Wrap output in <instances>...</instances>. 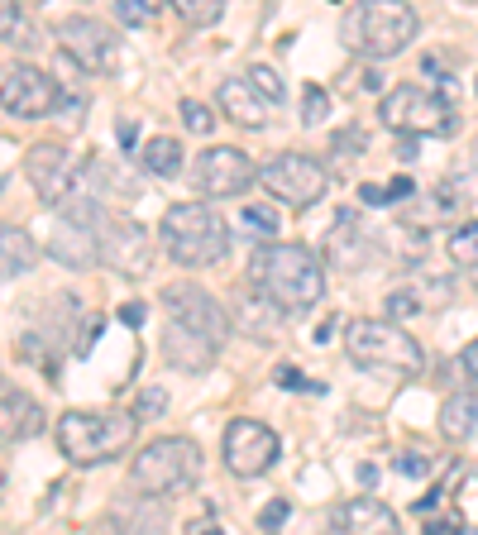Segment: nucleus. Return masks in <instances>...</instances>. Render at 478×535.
Instances as JSON below:
<instances>
[{"label": "nucleus", "mask_w": 478, "mask_h": 535, "mask_svg": "<svg viewBox=\"0 0 478 535\" xmlns=\"http://www.w3.org/2000/svg\"><path fill=\"white\" fill-rule=\"evenodd\" d=\"M249 282L259 287V297H268L283 316L311 311L326 297V263L316 258V249L306 244H278L268 239L263 249L249 258Z\"/></svg>", "instance_id": "obj_1"}, {"label": "nucleus", "mask_w": 478, "mask_h": 535, "mask_svg": "<svg viewBox=\"0 0 478 535\" xmlns=\"http://www.w3.org/2000/svg\"><path fill=\"white\" fill-rule=\"evenodd\" d=\"M163 254L182 268H216L230 254V225L211 201H177L158 220Z\"/></svg>", "instance_id": "obj_2"}, {"label": "nucleus", "mask_w": 478, "mask_h": 535, "mask_svg": "<svg viewBox=\"0 0 478 535\" xmlns=\"http://www.w3.org/2000/svg\"><path fill=\"white\" fill-rule=\"evenodd\" d=\"M345 349H349V364L354 368L378 373V378H392V383H412V378H421V368H426L421 344L397 321H373V316L349 321Z\"/></svg>", "instance_id": "obj_3"}, {"label": "nucleus", "mask_w": 478, "mask_h": 535, "mask_svg": "<svg viewBox=\"0 0 478 535\" xmlns=\"http://www.w3.org/2000/svg\"><path fill=\"white\" fill-rule=\"evenodd\" d=\"M416 20L412 5H397V0H364V5H345V20H340V34L345 43L359 53V58H397L407 43L416 39Z\"/></svg>", "instance_id": "obj_4"}, {"label": "nucleus", "mask_w": 478, "mask_h": 535, "mask_svg": "<svg viewBox=\"0 0 478 535\" xmlns=\"http://www.w3.org/2000/svg\"><path fill=\"white\" fill-rule=\"evenodd\" d=\"M134 445V416L120 411H63L58 416V450L77 469H96Z\"/></svg>", "instance_id": "obj_5"}, {"label": "nucleus", "mask_w": 478, "mask_h": 535, "mask_svg": "<svg viewBox=\"0 0 478 535\" xmlns=\"http://www.w3.org/2000/svg\"><path fill=\"white\" fill-rule=\"evenodd\" d=\"M201 445L192 435H158L130 464V488L139 497H177L201 478Z\"/></svg>", "instance_id": "obj_6"}, {"label": "nucleus", "mask_w": 478, "mask_h": 535, "mask_svg": "<svg viewBox=\"0 0 478 535\" xmlns=\"http://www.w3.org/2000/svg\"><path fill=\"white\" fill-rule=\"evenodd\" d=\"M378 120L392 125L397 134H407V139H421V134H445L450 139L459 129L455 106L440 101L435 91H421V86H392V91H383Z\"/></svg>", "instance_id": "obj_7"}, {"label": "nucleus", "mask_w": 478, "mask_h": 535, "mask_svg": "<svg viewBox=\"0 0 478 535\" xmlns=\"http://www.w3.org/2000/svg\"><path fill=\"white\" fill-rule=\"evenodd\" d=\"M259 182L283 206L306 211V206H316L330 192V168L321 158H311V153H278V158H268L259 168Z\"/></svg>", "instance_id": "obj_8"}, {"label": "nucleus", "mask_w": 478, "mask_h": 535, "mask_svg": "<svg viewBox=\"0 0 478 535\" xmlns=\"http://www.w3.org/2000/svg\"><path fill=\"white\" fill-rule=\"evenodd\" d=\"M158 301H163V311H168V325L225 349V340H230V316H225V306H220L206 287H196V282H168Z\"/></svg>", "instance_id": "obj_9"}, {"label": "nucleus", "mask_w": 478, "mask_h": 535, "mask_svg": "<svg viewBox=\"0 0 478 535\" xmlns=\"http://www.w3.org/2000/svg\"><path fill=\"white\" fill-rule=\"evenodd\" d=\"M96 244H101V263L120 278H149L153 268V239L134 215H115L106 211L96 220Z\"/></svg>", "instance_id": "obj_10"}, {"label": "nucleus", "mask_w": 478, "mask_h": 535, "mask_svg": "<svg viewBox=\"0 0 478 535\" xmlns=\"http://www.w3.org/2000/svg\"><path fill=\"white\" fill-rule=\"evenodd\" d=\"M63 106V86L34 63H0V110L15 120H44Z\"/></svg>", "instance_id": "obj_11"}, {"label": "nucleus", "mask_w": 478, "mask_h": 535, "mask_svg": "<svg viewBox=\"0 0 478 535\" xmlns=\"http://www.w3.org/2000/svg\"><path fill=\"white\" fill-rule=\"evenodd\" d=\"M278 454H283V440L263 426V421H254V416H235V421L225 426L220 459H225V469L235 473V478H263V473L278 464Z\"/></svg>", "instance_id": "obj_12"}, {"label": "nucleus", "mask_w": 478, "mask_h": 535, "mask_svg": "<svg viewBox=\"0 0 478 535\" xmlns=\"http://www.w3.org/2000/svg\"><path fill=\"white\" fill-rule=\"evenodd\" d=\"M192 182L201 196H211V201H225V196H244L254 182H259V168H254V158L235 144H211V149L196 153L192 163Z\"/></svg>", "instance_id": "obj_13"}, {"label": "nucleus", "mask_w": 478, "mask_h": 535, "mask_svg": "<svg viewBox=\"0 0 478 535\" xmlns=\"http://www.w3.org/2000/svg\"><path fill=\"white\" fill-rule=\"evenodd\" d=\"M58 48H63L72 63L82 67V72H91V77H106V72H115V58H120V43H115V29L110 24H101L96 15H67V20H58Z\"/></svg>", "instance_id": "obj_14"}, {"label": "nucleus", "mask_w": 478, "mask_h": 535, "mask_svg": "<svg viewBox=\"0 0 478 535\" xmlns=\"http://www.w3.org/2000/svg\"><path fill=\"white\" fill-rule=\"evenodd\" d=\"M24 177H29V187L39 192V201L63 206L67 187H72V177H77V163H72V153H67L58 139H39L34 149L24 153Z\"/></svg>", "instance_id": "obj_15"}, {"label": "nucleus", "mask_w": 478, "mask_h": 535, "mask_svg": "<svg viewBox=\"0 0 478 535\" xmlns=\"http://www.w3.org/2000/svg\"><path fill=\"white\" fill-rule=\"evenodd\" d=\"M330 535H402V516L378 497H354L330 512Z\"/></svg>", "instance_id": "obj_16"}, {"label": "nucleus", "mask_w": 478, "mask_h": 535, "mask_svg": "<svg viewBox=\"0 0 478 535\" xmlns=\"http://www.w3.org/2000/svg\"><path fill=\"white\" fill-rule=\"evenodd\" d=\"M48 430V411L29 397V392H15L5 387L0 392V440L5 445H20V440H34Z\"/></svg>", "instance_id": "obj_17"}, {"label": "nucleus", "mask_w": 478, "mask_h": 535, "mask_svg": "<svg viewBox=\"0 0 478 535\" xmlns=\"http://www.w3.org/2000/svg\"><path fill=\"white\" fill-rule=\"evenodd\" d=\"M48 254L58 258L63 268H72V273L91 268V263L101 258V244H96V225H87V220H72V215H58V235L48 239Z\"/></svg>", "instance_id": "obj_18"}, {"label": "nucleus", "mask_w": 478, "mask_h": 535, "mask_svg": "<svg viewBox=\"0 0 478 535\" xmlns=\"http://www.w3.org/2000/svg\"><path fill=\"white\" fill-rule=\"evenodd\" d=\"M216 106H220V115L239 129H263L268 125V106H263L259 91L244 82V77H225V82H220Z\"/></svg>", "instance_id": "obj_19"}, {"label": "nucleus", "mask_w": 478, "mask_h": 535, "mask_svg": "<svg viewBox=\"0 0 478 535\" xmlns=\"http://www.w3.org/2000/svg\"><path fill=\"white\" fill-rule=\"evenodd\" d=\"M364 254H369V230L354 220V211H340L335 215V230H330L326 239V263H335V268H359L364 263Z\"/></svg>", "instance_id": "obj_20"}, {"label": "nucleus", "mask_w": 478, "mask_h": 535, "mask_svg": "<svg viewBox=\"0 0 478 535\" xmlns=\"http://www.w3.org/2000/svg\"><path fill=\"white\" fill-rule=\"evenodd\" d=\"M34 263H39V244H34V235H29L24 225L0 220V282L34 273Z\"/></svg>", "instance_id": "obj_21"}, {"label": "nucleus", "mask_w": 478, "mask_h": 535, "mask_svg": "<svg viewBox=\"0 0 478 535\" xmlns=\"http://www.w3.org/2000/svg\"><path fill=\"white\" fill-rule=\"evenodd\" d=\"M163 354H168V364L182 368V373H206V368L220 359V349L211 340H196V335L177 330V325L163 330Z\"/></svg>", "instance_id": "obj_22"}, {"label": "nucleus", "mask_w": 478, "mask_h": 535, "mask_svg": "<svg viewBox=\"0 0 478 535\" xmlns=\"http://www.w3.org/2000/svg\"><path fill=\"white\" fill-rule=\"evenodd\" d=\"M440 430L455 445H474L478 440V392H459L440 407Z\"/></svg>", "instance_id": "obj_23"}, {"label": "nucleus", "mask_w": 478, "mask_h": 535, "mask_svg": "<svg viewBox=\"0 0 478 535\" xmlns=\"http://www.w3.org/2000/svg\"><path fill=\"white\" fill-rule=\"evenodd\" d=\"M182 158H187V153H182V144H177L173 134H153L149 144L139 149V163H144L149 177H177V172H182Z\"/></svg>", "instance_id": "obj_24"}, {"label": "nucleus", "mask_w": 478, "mask_h": 535, "mask_svg": "<svg viewBox=\"0 0 478 535\" xmlns=\"http://www.w3.org/2000/svg\"><path fill=\"white\" fill-rule=\"evenodd\" d=\"M445 254H450L455 268H469V273H474L478 268V220H464L455 235L445 239Z\"/></svg>", "instance_id": "obj_25"}, {"label": "nucleus", "mask_w": 478, "mask_h": 535, "mask_svg": "<svg viewBox=\"0 0 478 535\" xmlns=\"http://www.w3.org/2000/svg\"><path fill=\"white\" fill-rule=\"evenodd\" d=\"M244 82H249L254 91H259V101H263V106H283V101H287L283 77H278V72H273L268 63H254V67H249V77H244Z\"/></svg>", "instance_id": "obj_26"}, {"label": "nucleus", "mask_w": 478, "mask_h": 535, "mask_svg": "<svg viewBox=\"0 0 478 535\" xmlns=\"http://www.w3.org/2000/svg\"><path fill=\"white\" fill-rule=\"evenodd\" d=\"M173 10H177V20L192 24V29H211V24H220V15H225L220 0H177Z\"/></svg>", "instance_id": "obj_27"}, {"label": "nucleus", "mask_w": 478, "mask_h": 535, "mask_svg": "<svg viewBox=\"0 0 478 535\" xmlns=\"http://www.w3.org/2000/svg\"><path fill=\"white\" fill-rule=\"evenodd\" d=\"M182 125L192 129V134H211V125H216V110L206 106V101H196V96H187V101H182Z\"/></svg>", "instance_id": "obj_28"}, {"label": "nucleus", "mask_w": 478, "mask_h": 535, "mask_svg": "<svg viewBox=\"0 0 478 535\" xmlns=\"http://www.w3.org/2000/svg\"><path fill=\"white\" fill-rule=\"evenodd\" d=\"M24 29H29V15H24V5H15V0H0V43L20 39Z\"/></svg>", "instance_id": "obj_29"}, {"label": "nucleus", "mask_w": 478, "mask_h": 535, "mask_svg": "<svg viewBox=\"0 0 478 535\" xmlns=\"http://www.w3.org/2000/svg\"><path fill=\"white\" fill-rule=\"evenodd\" d=\"M153 15H158V0H115V20L120 24H149Z\"/></svg>", "instance_id": "obj_30"}, {"label": "nucleus", "mask_w": 478, "mask_h": 535, "mask_svg": "<svg viewBox=\"0 0 478 535\" xmlns=\"http://www.w3.org/2000/svg\"><path fill=\"white\" fill-rule=\"evenodd\" d=\"M330 115V96L321 86H306V101H302V125H326Z\"/></svg>", "instance_id": "obj_31"}, {"label": "nucleus", "mask_w": 478, "mask_h": 535, "mask_svg": "<svg viewBox=\"0 0 478 535\" xmlns=\"http://www.w3.org/2000/svg\"><path fill=\"white\" fill-rule=\"evenodd\" d=\"M244 225H249L259 239L278 235V211H273V206H244Z\"/></svg>", "instance_id": "obj_32"}, {"label": "nucleus", "mask_w": 478, "mask_h": 535, "mask_svg": "<svg viewBox=\"0 0 478 535\" xmlns=\"http://www.w3.org/2000/svg\"><path fill=\"white\" fill-rule=\"evenodd\" d=\"M273 383H278V387H292V392H326V383L306 378L302 368H292V364H278V373H273Z\"/></svg>", "instance_id": "obj_33"}, {"label": "nucleus", "mask_w": 478, "mask_h": 535, "mask_svg": "<svg viewBox=\"0 0 478 535\" xmlns=\"http://www.w3.org/2000/svg\"><path fill=\"white\" fill-rule=\"evenodd\" d=\"M388 311H392V321H407V316L421 311V301H416L412 287H402V292H388Z\"/></svg>", "instance_id": "obj_34"}, {"label": "nucleus", "mask_w": 478, "mask_h": 535, "mask_svg": "<svg viewBox=\"0 0 478 535\" xmlns=\"http://www.w3.org/2000/svg\"><path fill=\"white\" fill-rule=\"evenodd\" d=\"M397 473H402V478H426V473H431V459H426V454H416V450L397 454Z\"/></svg>", "instance_id": "obj_35"}, {"label": "nucleus", "mask_w": 478, "mask_h": 535, "mask_svg": "<svg viewBox=\"0 0 478 535\" xmlns=\"http://www.w3.org/2000/svg\"><path fill=\"white\" fill-rule=\"evenodd\" d=\"M163 402H168V397H163L158 387H149V392L134 402V421H149V416H158V411H163Z\"/></svg>", "instance_id": "obj_36"}, {"label": "nucleus", "mask_w": 478, "mask_h": 535, "mask_svg": "<svg viewBox=\"0 0 478 535\" xmlns=\"http://www.w3.org/2000/svg\"><path fill=\"white\" fill-rule=\"evenodd\" d=\"M287 512H292V507H287L283 497H273V502H268V507L259 512V526H263V531H278V526L287 521Z\"/></svg>", "instance_id": "obj_37"}, {"label": "nucleus", "mask_w": 478, "mask_h": 535, "mask_svg": "<svg viewBox=\"0 0 478 535\" xmlns=\"http://www.w3.org/2000/svg\"><path fill=\"white\" fill-rule=\"evenodd\" d=\"M115 316H120V325H130V330H139V325L149 321V306H144V301H125V306H120Z\"/></svg>", "instance_id": "obj_38"}, {"label": "nucleus", "mask_w": 478, "mask_h": 535, "mask_svg": "<svg viewBox=\"0 0 478 535\" xmlns=\"http://www.w3.org/2000/svg\"><path fill=\"white\" fill-rule=\"evenodd\" d=\"M459 507L469 516H478V473H469V478L459 483Z\"/></svg>", "instance_id": "obj_39"}, {"label": "nucleus", "mask_w": 478, "mask_h": 535, "mask_svg": "<svg viewBox=\"0 0 478 535\" xmlns=\"http://www.w3.org/2000/svg\"><path fill=\"white\" fill-rule=\"evenodd\" d=\"M407 196H416V182H412V177H402V172H397V177L388 182V201H407Z\"/></svg>", "instance_id": "obj_40"}, {"label": "nucleus", "mask_w": 478, "mask_h": 535, "mask_svg": "<svg viewBox=\"0 0 478 535\" xmlns=\"http://www.w3.org/2000/svg\"><path fill=\"white\" fill-rule=\"evenodd\" d=\"M115 139H120V149H134V139H139V125H134V120H115Z\"/></svg>", "instance_id": "obj_41"}, {"label": "nucleus", "mask_w": 478, "mask_h": 535, "mask_svg": "<svg viewBox=\"0 0 478 535\" xmlns=\"http://www.w3.org/2000/svg\"><path fill=\"white\" fill-rule=\"evenodd\" d=\"M359 201H364V206H388V187H373V182H364V187H359Z\"/></svg>", "instance_id": "obj_42"}, {"label": "nucleus", "mask_w": 478, "mask_h": 535, "mask_svg": "<svg viewBox=\"0 0 478 535\" xmlns=\"http://www.w3.org/2000/svg\"><path fill=\"white\" fill-rule=\"evenodd\" d=\"M426 535H459L455 516H440V521H426Z\"/></svg>", "instance_id": "obj_43"}, {"label": "nucleus", "mask_w": 478, "mask_h": 535, "mask_svg": "<svg viewBox=\"0 0 478 535\" xmlns=\"http://www.w3.org/2000/svg\"><path fill=\"white\" fill-rule=\"evenodd\" d=\"M464 373H469V378L478 383V335H474L469 344H464Z\"/></svg>", "instance_id": "obj_44"}, {"label": "nucleus", "mask_w": 478, "mask_h": 535, "mask_svg": "<svg viewBox=\"0 0 478 535\" xmlns=\"http://www.w3.org/2000/svg\"><path fill=\"white\" fill-rule=\"evenodd\" d=\"M187 535H225L216 526V521H192V526H187Z\"/></svg>", "instance_id": "obj_45"}, {"label": "nucleus", "mask_w": 478, "mask_h": 535, "mask_svg": "<svg viewBox=\"0 0 478 535\" xmlns=\"http://www.w3.org/2000/svg\"><path fill=\"white\" fill-rule=\"evenodd\" d=\"M459 535H478V526H459Z\"/></svg>", "instance_id": "obj_46"}, {"label": "nucleus", "mask_w": 478, "mask_h": 535, "mask_svg": "<svg viewBox=\"0 0 478 535\" xmlns=\"http://www.w3.org/2000/svg\"><path fill=\"white\" fill-rule=\"evenodd\" d=\"M474 287H478V268H474Z\"/></svg>", "instance_id": "obj_47"}, {"label": "nucleus", "mask_w": 478, "mask_h": 535, "mask_svg": "<svg viewBox=\"0 0 478 535\" xmlns=\"http://www.w3.org/2000/svg\"><path fill=\"white\" fill-rule=\"evenodd\" d=\"M474 91H478V82H474Z\"/></svg>", "instance_id": "obj_48"}]
</instances>
